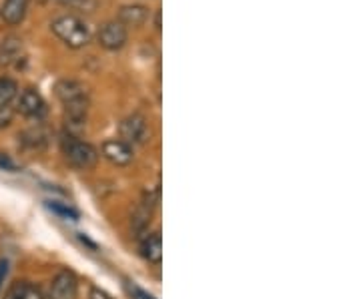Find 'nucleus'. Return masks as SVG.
Listing matches in <instances>:
<instances>
[{"instance_id":"1","label":"nucleus","mask_w":361,"mask_h":299,"mask_svg":"<svg viewBox=\"0 0 361 299\" xmlns=\"http://www.w3.org/2000/svg\"><path fill=\"white\" fill-rule=\"evenodd\" d=\"M59 101L65 106L66 125L75 127V125H85L87 113H89V94L87 89L77 83V80H61L54 87Z\"/></svg>"},{"instance_id":"2","label":"nucleus","mask_w":361,"mask_h":299,"mask_svg":"<svg viewBox=\"0 0 361 299\" xmlns=\"http://www.w3.org/2000/svg\"><path fill=\"white\" fill-rule=\"evenodd\" d=\"M61 151H63L66 161L80 171L94 169L99 163V151L90 143L80 141L73 133H68L61 139Z\"/></svg>"},{"instance_id":"3","label":"nucleus","mask_w":361,"mask_h":299,"mask_svg":"<svg viewBox=\"0 0 361 299\" xmlns=\"http://www.w3.org/2000/svg\"><path fill=\"white\" fill-rule=\"evenodd\" d=\"M52 32L63 40L66 47H71V49H82L92 39L87 23L80 20L78 16H73V14H66V16L56 18L52 23Z\"/></svg>"},{"instance_id":"4","label":"nucleus","mask_w":361,"mask_h":299,"mask_svg":"<svg viewBox=\"0 0 361 299\" xmlns=\"http://www.w3.org/2000/svg\"><path fill=\"white\" fill-rule=\"evenodd\" d=\"M149 139H151V127L142 115H130L121 123V141L135 147V145H145Z\"/></svg>"},{"instance_id":"5","label":"nucleus","mask_w":361,"mask_h":299,"mask_svg":"<svg viewBox=\"0 0 361 299\" xmlns=\"http://www.w3.org/2000/svg\"><path fill=\"white\" fill-rule=\"evenodd\" d=\"M16 111L26 118H40L47 117L49 113V106H47V101L42 99V94L35 89H25L20 92L18 101H16Z\"/></svg>"},{"instance_id":"6","label":"nucleus","mask_w":361,"mask_h":299,"mask_svg":"<svg viewBox=\"0 0 361 299\" xmlns=\"http://www.w3.org/2000/svg\"><path fill=\"white\" fill-rule=\"evenodd\" d=\"M78 279L71 269H63L52 277L47 299H77Z\"/></svg>"},{"instance_id":"7","label":"nucleus","mask_w":361,"mask_h":299,"mask_svg":"<svg viewBox=\"0 0 361 299\" xmlns=\"http://www.w3.org/2000/svg\"><path fill=\"white\" fill-rule=\"evenodd\" d=\"M97 40L106 51H118L127 42V26H123L118 20H111L99 28Z\"/></svg>"},{"instance_id":"8","label":"nucleus","mask_w":361,"mask_h":299,"mask_svg":"<svg viewBox=\"0 0 361 299\" xmlns=\"http://www.w3.org/2000/svg\"><path fill=\"white\" fill-rule=\"evenodd\" d=\"M101 153L106 161H111L113 165H118V167H125V165H129L130 161H133V147L127 145L125 141H121V139H111V141H104L103 147H101Z\"/></svg>"},{"instance_id":"9","label":"nucleus","mask_w":361,"mask_h":299,"mask_svg":"<svg viewBox=\"0 0 361 299\" xmlns=\"http://www.w3.org/2000/svg\"><path fill=\"white\" fill-rule=\"evenodd\" d=\"M4 299H47L44 298V293H42V289H40L37 283H32V281H14L11 283V287L6 289V293H4Z\"/></svg>"},{"instance_id":"10","label":"nucleus","mask_w":361,"mask_h":299,"mask_svg":"<svg viewBox=\"0 0 361 299\" xmlns=\"http://www.w3.org/2000/svg\"><path fill=\"white\" fill-rule=\"evenodd\" d=\"M141 255L149 263H155V265L161 263V260H163V241H161V233L159 231L149 233L142 239Z\"/></svg>"},{"instance_id":"11","label":"nucleus","mask_w":361,"mask_h":299,"mask_svg":"<svg viewBox=\"0 0 361 299\" xmlns=\"http://www.w3.org/2000/svg\"><path fill=\"white\" fill-rule=\"evenodd\" d=\"M149 18V8L141 4H129L123 6L118 13V23L123 26H141Z\"/></svg>"},{"instance_id":"12","label":"nucleus","mask_w":361,"mask_h":299,"mask_svg":"<svg viewBox=\"0 0 361 299\" xmlns=\"http://www.w3.org/2000/svg\"><path fill=\"white\" fill-rule=\"evenodd\" d=\"M26 4H28V0H6L2 4V11H0L4 23H8V25L23 23V18H25L26 14Z\"/></svg>"},{"instance_id":"13","label":"nucleus","mask_w":361,"mask_h":299,"mask_svg":"<svg viewBox=\"0 0 361 299\" xmlns=\"http://www.w3.org/2000/svg\"><path fill=\"white\" fill-rule=\"evenodd\" d=\"M23 56V44L18 39H6L0 44V65L8 66Z\"/></svg>"},{"instance_id":"14","label":"nucleus","mask_w":361,"mask_h":299,"mask_svg":"<svg viewBox=\"0 0 361 299\" xmlns=\"http://www.w3.org/2000/svg\"><path fill=\"white\" fill-rule=\"evenodd\" d=\"M18 97V85L13 78H0V109H6Z\"/></svg>"},{"instance_id":"15","label":"nucleus","mask_w":361,"mask_h":299,"mask_svg":"<svg viewBox=\"0 0 361 299\" xmlns=\"http://www.w3.org/2000/svg\"><path fill=\"white\" fill-rule=\"evenodd\" d=\"M23 141L30 147H40L47 141V135L42 133V129H28L23 133Z\"/></svg>"},{"instance_id":"16","label":"nucleus","mask_w":361,"mask_h":299,"mask_svg":"<svg viewBox=\"0 0 361 299\" xmlns=\"http://www.w3.org/2000/svg\"><path fill=\"white\" fill-rule=\"evenodd\" d=\"M49 207H51L54 213L63 215L65 219H77V217H78L77 211H75L73 207H68V205H65V203H59V201H51V203H49Z\"/></svg>"},{"instance_id":"17","label":"nucleus","mask_w":361,"mask_h":299,"mask_svg":"<svg viewBox=\"0 0 361 299\" xmlns=\"http://www.w3.org/2000/svg\"><path fill=\"white\" fill-rule=\"evenodd\" d=\"M129 293L133 299H155L151 293H147L145 289H141L139 286H135V283H129Z\"/></svg>"},{"instance_id":"18","label":"nucleus","mask_w":361,"mask_h":299,"mask_svg":"<svg viewBox=\"0 0 361 299\" xmlns=\"http://www.w3.org/2000/svg\"><path fill=\"white\" fill-rule=\"evenodd\" d=\"M11 121H13V109H11V106L0 109V129L8 127V125H11Z\"/></svg>"},{"instance_id":"19","label":"nucleus","mask_w":361,"mask_h":299,"mask_svg":"<svg viewBox=\"0 0 361 299\" xmlns=\"http://www.w3.org/2000/svg\"><path fill=\"white\" fill-rule=\"evenodd\" d=\"M8 269H11L8 261L0 260V287H2V283L6 281V277H8Z\"/></svg>"},{"instance_id":"20","label":"nucleus","mask_w":361,"mask_h":299,"mask_svg":"<svg viewBox=\"0 0 361 299\" xmlns=\"http://www.w3.org/2000/svg\"><path fill=\"white\" fill-rule=\"evenodd\" d=\"M89 299H113V298H111L106 291H103V289H92V291H90Z\"/></svg>"},{"instance_id":"21","label":"nucleus","mask_w":361,"mask_h":299,"mask_svg":"<svg viewBox=\"0 0 361 299\" xmlns=\"http://www.w3.org/2000/svg\"><path fill=\"white\" fill-rule=\"evenodd\" d=\"M0 167H8V169H14V163L8 159V157L0 155Z\"/></svg>"}]
</instances>
